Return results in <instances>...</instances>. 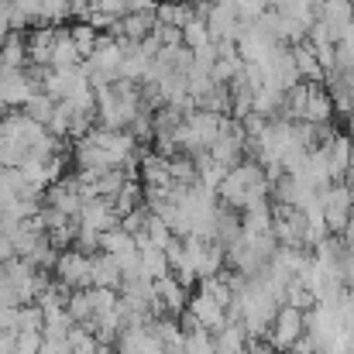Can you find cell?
Listing matches in <instances>:
<instances>
[{
  "label": "cell",
  "mask_w": 354,
  "mask_h": 354,
  "mask_svg": "<svg viewBox=\"0 0 354 354\" xmlns=\"http://www.w3.org/2000/svg\"><path fill=\"white\" fill-rule=\"evenodd\" d=\"M306 330V320H303V310H296V306H289V303H282L279 310H275V317H272V324H268V344L275 348V351H289L292 348V341L299 337Z\"/></svg>",
  "instance_id": "1"
},
{
  "label": "cell",
  "mask_w": 354,
  "mask_h": 354,
  "mask_svg": "<svg viewBox=\"0 0 354 354\" xmlns=\"http://www.w3.org/2000/svg\"><path fill=\"white\" fill-rule=\"evenodd\" d=\"M282 292H286V303H289V306H296V310H303V313L317 306V296H313V292H310L299 279H289Z\"/></svg>",
  "instance_id": "13"
},
{
  "label": "cell",
  "mask_w": 354,
  "mask_h": 354,
  "mask_svg": "<svg viewBox=\"0 0 354 354\" xmlns=\"http://www.w3.org/2000/svg\"><path fill=\"white\" fill-rule=\"evenodd\" d=\"M7 258H14V244H10L7 234H0V265H3Z\"/></svg>",
  "instance_id": "19"
},
{
  "label": "cell",
  "mask_w": 354,
  "mask_h": 354,
  "mask_svg": "<svg viewBox=\"0 0 354 354\" xmlns=\"http://www.w3.org/2000/svg\"><path fill=\"white\" fill-rule=\"evenodd\" d=\"M17 344V334L14 330H0V354H10Z\"/></svg>",
  "instance_id": "18"
},
{
  "label": "cell",
  "mask_w": 354,
  "mask_h": 354,
  "mask_svg": "<svg viewBox=\"0 0 354 354\" xmlns=\"http://www.w3.org/2000/svg\"><path fill=\"white\" fill-rule=\"evenodd\" d=\"M0 306H21V296H17L14 282L3 279V275H0Z\"/></svg>",
  "instance_id": "17"
},
{
  "label": "cell",
  "mask_w": 354,
  "mask_h": 354,
  "mask_svg": "<svg viewBox=\"0 0 354 354\" xmlns=\"http://www.w3.org/2000/svg\"><path fill=\"white\" fill-rule=\"evenodd\" d=\"M131 248H138V244H134V234H127V231H120V227H111V231L100 234V251H107V254H124V251H131Z\"/></svg>",
  "instance_id": "15"
},
{
  "label": "cell",
  "mask_w": 354,
  "mask_h": 354,
  "mask_svg": "<svg viewBox=\"0 0 354 354\" xmlns=\"http://www.w3.org/2000/svg\"><path fill=\"white\" fill-rule=\"evenodd\" d=\"M118 354H165V348L158 344V337L151 334V327H124L114 341Z\"/></svg>",
  "instance_id": "5"
},
{
  "label": "cell",
  "mask_w": 354,
  "mask_h": 354,
  "mask_svg": "<svg viewBox=\"0 0 354 354\" xmlns=\"http://www.w3.org/2000/svg\"><path fill=\"white\" fill-rule=\"evenodd\" d=\"M69 38H73V45H76L80 59H90V55H93V48H97V38H100V31H97L90 21H76V24L69 28Z\"/></svg>",
  "instance_id": "10"
},
{
  "label": "cell",
  "mask_w": 354,
  "mask_h": 354,
  "mask_svg": "<svg viewBox=\"0 0 354 354\" xmlns=\"http://www.w3.org/2000/svg\"><path fill=\"white\" fill-rule=\"evenodd\" d=\"M76 224H80L83 231H97V234H104V231L118 227V214H114V207H111L107 196H90V200H83Z\"/></svg>",
  "instance_id": "4"
},
{
  "label": "cell",
  "mask_w": 354,
  "mask_h": 354,
  "mask_svg": "<svg viewBox=\"0 0 354 354\" xmlns=\"http://www.w3.org/2000/svg\"><path fill=\"white\" fill-rule=\"evenodd\" d=\"M69 17H73L69 0H41L35 24H62V21H69Z\"/></svg>",
  "instance_id": "14"
},
{
  "label": "cell",
  "mask_w": 354,
  "mask_h": 354,
  "mask_svg": "<svg viewBox=\"0 0 354 354\" xmlns=\"http://www.w3.org/2000/svg\"><path fill=\"white\" fill-rule=\"evenodd\" d=\"M66 341H69L73 354H93L97 348H100L97 334H93L90 327H83V324H73V327H69V334H66Z\"/></svg>",
  "instance_id": "11"
},
{
  "label": "cell",
  "mask_w": 354,
  "mask_h": 354,
  "mask_svg": "<svg viewBox=\"0 0 354 354\" xmlns=\"http://www.w3.org/2000/svg\"><path fill=\"white\" fill-rule=\"evenodd\" d=\"M124 275H120V265L114 254L107 251H97L90 254V286H107V289H120Z\"/></svg>",
  "instance_id": "6"
},
{
  "label": "cell",
  "mask_w": 354,
  "mask_h": 354,
  "mask_svg": "<svg viewBox=\"0 0 354 354\" xmlns=\"http://www.w3.org/2000/svg\"><path fill=\"white\" fill-rule=\"evenodd\" d=\"M80 52L69 38V28H59L55 35V45H52V55H48V69H69V66H80Z\"/></svg>",
  "instance_id": "8"
},
{
  "label": "cell",
  "mask_w": 354,
  "mask_h": 354,
  "mask_svg": "<svg viewBox=\"0 0 354 354\" xmlns=\"http://www.w3.org/2000/svg\"><path fill=\"white\" fill-rule=\"evenodd\" d=\"M186 310H189V317L196 320V327H203V330H210V334H217V330L227 324V310H224L210 292H203V289H193V292H189Z\"/></svg>",
  "instance_id": "3"
},
{
  "label": "cell",
  "mask_w": 354,
  "mask_h": 354,
  "mask_svg": "<svg viewBox=\"0 0 354 354\" xmlns=\"http://www.w3.org/2000/svg\"><path fill=\"white\" fill-rule=\"evenodd\" d=\"M155 292H158V299H162L165 313H169V317H179V313L186 310V303H189V292H193V289H186V286H183V282H176L172 275H162V279H155Z\"/></svg>",
  "instance_id": "7"
},
{
  "label": "cell",
  "mask_w": 354,
  "mask_h": 354,
  "mask_svg": "<svg viewBox=\"0 0 354 354\" xmlns=\"http://www.w3.org/2000/svg\"><path fill=\"white\" fill-rule=\"evenodd\" d=\"M0 62H3L7 69H24V62H28L24 35H14V31H7V38L0 41Z\"/></svg>",
  "instance_id": "9"
},
{
  "label": "cell",
  "mask_w": 354,
  "mask_h": 354,
  "mask_svg": "<svg viewBox=\"0 0 354 354\" xmlns=\"http://www.w3.org/2000/svg\"><path fill=\"white\" fill-rule=\"evenodd\" d=\"M38 354H73V348H69V341H66V337H41Z\"/></svg>",
  "instance_id": "16"
},
{
  "label": "cell",
  "mask_w": 354,
  "mask_h": 354,
  "mask_svg": "<svg viewBox=\"0 0 354 354\" xmlns=\"http://www.w3.org/2000/svg\"><path fill=\"white\" fill-rule=\"evenodd\" d=\"M55 104H59L55 97H48L45 90H38V93H35V97H31V100H28L21 111H24V114H28L31 120H38V124H48L52 111H55Z\"/></svg>",
  "instance_id": "12"
},
{
  "label": "cell",
  "mask_w": 354,
  "mask_h": 354,
  "mask_svg": "<svg viewBox=\"0 0 354 354\" xmlns=\"http://www.w3.org/2000/svg\"><path fill=\"white\" fill-rule=\"evenodd\" d=\"M52 279L62 282L66 289H86L90 286V254H83L80 248H66L55 258Z\"/></svg>",
  "instance_id": "2"
}]
</instances>
